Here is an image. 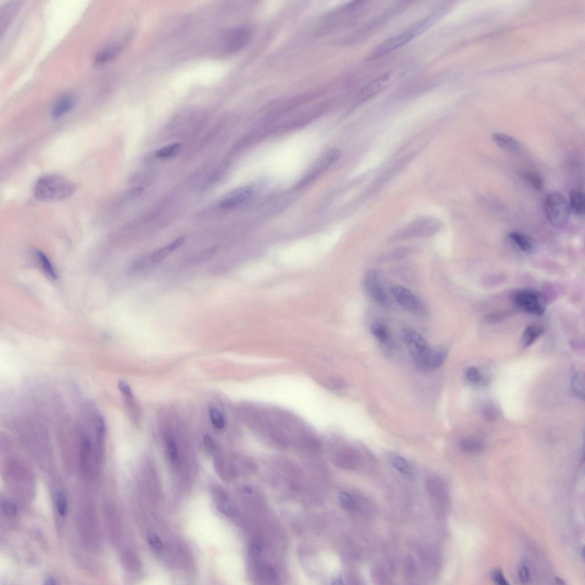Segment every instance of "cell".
Listing matches in <instances>:
<instances>
[{"label":"cell","mask_w":585,"mask_h":585,"mask_svg":"<svg viewBox=\"0 0 585 585\" xmlns=\"http://www.w3.org/2000/svg\"><path fill=\"white\" fill-rule=\"evenodd\" d=\"M426 488L429 495L436 505V508L441 509L446 501V489L444 483L436 477H430L426 482Z\"/></svg>","instance_id":"obj_13"},{"label":"cell","mask_w":585,"mask_h":585,"mask_svg":"<svg viewBox=\"0 0 585 585\" xmlns=\"http://www.w3.org/2000/svg\"><path fill=\"white\" fill-rule=\"evenodd\" d=\"M182 145L179 143H172L157 151L156 155L159 159H167L174 158L180 152Z\"/></svg>","instance_id":"obj_27"},{"label":"cell","mask_w":585,"mask_h":585,"mask_svg":"<svg viewBox=\"0 0 585 585\" xmlns=\"http://www.w3.org/2000/svg\"><path fill=\"white\" fill-rule=\"evenodd\" d=\"M204 440H205V443L206 444V445H207L208 447H213V446H214L213 441L212 440V438L210 436H209L208 435L205 436V438H204Z\"/></svg>","instance_id":"obj_47"},{"label":"cell","mask_w":585,"mask_h":585,"mask_svg":"<svg viewBox=\"0 0 585 585\" xmlns=\"http://www.w3.org/2000/svg\"><path fill=\"white\" fill-rule=\"evenodd\" d=\"M57 507L59 514L64 517L66 515L68 510V502L66 498L63 494L58 495L57 499Z\"/></svg>","instance_id":"obj_36"},{"label":"cell","mask_w":585,"mask_h":585,"mask_svg":"<svg viewBox=\"0 0 585 585\" xmlns=\"http://www.w3.org/2000/svg\"><path fill=\"white\" fill-rule=\"evenodd\" d=\"M481 411L483 418L489 422H493L497 416L496 407L493 403H487L483 405Z\"/></svg>","instance_id":"obj_32"},{"label":"cell","mask_w":585,"mask_h":585,"mask_svg":"<svg viewBox=\"0 0 585 585\" xmlns=\"http://www.w3.org/2000/svg\"><path fill=\"white\" fill-rule=\"evenodd\" d=\"M412 249L409 247H401L395 248L393 250L387 251L382 254L379 258L382 262H390L403 259L412 252Z\"/></svg>","instance_id":"obj_21"},{"label":"cell","mask_w":585,"mask_h":585,"mask_svg":"<svg viewBox=\"0 0 585 585\" xmlns=\"http://www.w3.org/2000/svg\"><path fill=\"white\" fill-rule=\"evenodd\" d=\"M76 186L67 178L57 175L43 176L35 187V195L41 202H57L65 200L74 194Z\"/></svg>","instance_id":"obj_1"},{"label":"cell","mask_w":585,"mask_h":585,"mask_svg":"<svg viewBox=\"0 0 585 585\" xmlns=\"http://www.w3.org/2000/svg\"><path fill=\"white\" fill-rule=\"evenodd\" d=\"M252 36V31L247 27L230 29L224 35L223 45L228 53H233L243 50Z\"/></svg>","instance_id":"obj_8"},{"label":"cell","mask_w":585,"mask_h":585,"mask_svg":"<svg viewBox=\"0 0 585 585\" xmlns=\"http://www.w3.org/2000/svg\"><path fill=\"white\" fill-rule=\"evenodd\" d=\"M166 444H167L168 454L170 460L172 462H175L177 459L178 457V449L177 444H176L175 441L172 438H168L166 441Z\"/></svg>","instance_id":"obj_34"},{"label":"cell","mask_w":585,"mask_h":585,"mask_svg":"<svg viewBox=\"0 0 585 585\" xmlns=\"http://www.w3.org/2000/svg\"><path fill=\"white\" fill-rule=\"evenodd\" d=\"M509 237L524 252L530 253L533 250V244L530 238L525 235L517 231H513L510 233Z\"/></svg>","instance_id":"obj_23"},{"label":"cell","mask_w":585,"mask_h":585,"mask_svg":"<svg viewBox=\"0 0 585 585\" xmlns=\"http://www.w3.org/2000/svg\"><path fill=\"white\" fill-rule=\"evenodd\" d=\"M441 227L442 224L439 219L433 217L420 218L398 231L394 238L395 240H408L433 236L440 231Z\"/></svg>","instance_id":"obj_3"},{"label":"cell","mask_w":585,"mask_h":585,"mask_svg":"<svg viewBox=\"0 0 585 585\" xmlns=\"http://www.w3.org/2000/svg\"><path fill=\"white\" fill-rule=\"evenodd\" d=\"M37 256L42 268L45 273H47L48 276H50L52 279H55L57 278V273L54 269L53 266L47 257L42 253L41 251H38Z\"/></svg>","instance_id":"obj_29"},{"label":"cell","mask_w":585,"mask_h":585,"mask_svg":"<svg viewBox=\"0 0 585 585\" xmlns=\"http://www.w3.org/2000/svg\"><path fill=\"white\" fill-rule=\"evenodd\" d=\"M254 194V189L249 186L234 189L225 196L223 200L221 201L220 207L224 209H230L236 207L252 197Z\"/></svg>","instance_id":"obj_12"},{"label":"cell","mask_w":585,"mask_h":585,"mask_svg":"<svg viewBox=\"0 0 585 585\" xmlns=\"http://www.w3.org/2000/svg\"><path fill=\"white\" fill-rule=\"evenodd\" d=\"M341 150L337 148H333L329 150L318 160V162L315 163V165L310 169V171L298 183L297 186L302 187L309 184L313 179L318 177L321 173L325 171L326 169L329 168V166H331L332 163L337 161L341 158Z\"/></svg>","instance_id":"obj_9"},{"label":"cell","mask_w":585,"mask_h":585,"mask_svg":"<svg viewBox=\"0 0 585 585\" xmlns=\"http://www.w3.org/2000/svg\"><path fill=\"white\" fill-rule=\"evenodd\" d=\"M569 209L577 215H583L585 211V196L583 192L572 191L570 194Z\"/></svg>","instance_id":"obj_19"},{"label":"cell","mask_w":585,"mask_h":585,"mask_svg":"<svg viewBox=\"0 0 585 585\" xmlns=\"http://www.w3.org/2000/svg\"><path fill=\"white\" fill-rule=\"evenodd\" d=\"M448 352L444 348L431 349L426 369H434L440 368L445 361Z\"/></svg>","instance_id":"obj_20"},{"label":"cell","mask_w":585,"mask_h":585,"mask_svg":"<svg viewBox=\"0 0 585 585\" xmlns=\"http://www.w3.org/2000/svg\"><path fill=\"white\" fill-rule=\"evenodd\" d=\"M118 387L121 393L124 396L126 397L127 399L132 400L133 398V394L131 388L130 386L124 381H120L118 384Z\"/></svg>","instance_id":"obj_39"},{"label":"cell","mask_w":585,"mask_h":585,"mask_svg":"<svg viewBox=\"0 0 585 585\" xmlns=\"http://www.w3.org/2000/svg\"><path fill=\"white\" fill-rule=\"evenodd\" d=\"M492 577L493 581L496 584L500 585H508L509 584L502 571L499 568L493 572Z\"/></svg>","instance_id":"obj_41"},{"label":"cell","mask_w":585,"mask_h":585,"mask_svg":"<svg viewBox=\"0 0 585 585\" xmlns=\"http://www.w3.org/2000/svg\"><path fill=\"white\" fill-rule=\"evenodd\" d=\"M344 384L342 381L338 380H334L328 382V387L333 389V390H338L339 388L344 387Z\"/></svg>","instance_id":"obj_44"},{"label":"cell","mask_w":585,"mask_h":585,"mask_svg":"<svg viewBox=\"0 0 585 585\" xmlns=\"http://www.w3.org/2000/svg\"><path fill=\"white\" fill-rule=\"evenodd\" d=\"M336 461L338 465L342 468L354 469L360 463L361 457L357 450L345 449L337 454Z\"/></svg>","instance_id":"obj_14"},{"label":"cell","mask_w":585,"mask_h":585,"mask_svg":"<svg viewBox=\"0 0 585 585\" xmlns=\"http://www.w3.org/2000/svg\"><path fill=\"white\" fill-rule=\"evenodd\" d=\"M428 29L429 27H428L427 23L424 19L418 21L407 30L394 35V36L388 38L387 40L379 45L369 55V59H375V58L383 56L385 54L397 50V49L407 44L415 38L419 36Z\"/></svg>","instance_id":"obj_2"},{"label":"cell","mask_w":585,"mask_h":585,"mask_svg":"<svg viewBox=\"0 0 585 585\" xmlns=\"http://www.w3.org/2000/svg\"><path fill=\"white\" fill-rule=\"evenodd\" d=\"M2 509L5 514L9 517H15L17 514V509L15 505L8 501H5L2 503Z\"/></svg>","instance_id":"obj_40"},{"label":"cell","mask_w":585,"mask_h":585,"mask_svg":"<svg viewBox=\"0 0 585 585\" xmlns=\"http://www.w3.org/2000/svg\"><path fill=\"white\" fill-rule=\"evenodd\" d=\"M519 579L523 583H526L529 580L530 575H529V571L528 568L525 566H522L519 567L518 571Z\"/></svg>","instance_id":"obj_43"},{"label":"cell","mask_w":585,"mask_h":585,"mask_svg":"<svg viewBox=\"0 0 585 585\" xmlns=\"http://www.w3.org/2000/svg\"><path fill=\"white\" fill-rule=\"evenodd\" d=\"M407 563V572H408V574L409 575L413 574L414 566L413 561L411 560V559H408Z\"/></svg>","instance_id":"obj_46"},{"label":"cell","mask_w":585,"mask_h":585,"mask_svg":"<svg viewBox=\"0 0 585 585\" xmlns=\"http://www.w3.org/2000/svg\"><path fill=\"white\" fill-rule=\"evenodd\" d=\"M555 583H556L557 584H561V585L565 584L563 580H562L561 579H560V578H555Z\"/></svg>","instance_id":"obj_49"},{"label":"cell","mask_w":585,"mask_h":585,"mask_svg":"<svg viewBox=\"0 0 585 585\" xmlns=\"http://www.w3.org/2000/svg\"><path fill=\"white\" fill-rule=\"evenodd\" d=\"M120 51V46L115 45V47L114 46L100 52L94 60V65L96 66H101L109 63L116 57Z\"/></svg>","instance_id":"obj_22"},{"label":"cell","mask_w":585,"mask_h":585,"mask_svg":"<svg viewBox=\"0 0 585 585\" xmlns=\"http://www.w3.org/2000/svg\"><path fill=\"white\" fill-rule=\"evenodd\" d=\"M513 301L518 309L534 316L544 315L547 309V300L545 297L534 289L517 291L513 296Z\"/></svg>","instance_id":"obj_6"},{"label":"cell","mask_w":585,"mask_h":585,"mask_svg":"<svg viewBox=\"0 0 585 585\" xmlns=\"http://www.w3.org/2000/svg\"><path fill=\"white\" fill-rule=\"evenodd\" d=\"M520 173L522 177L536 191H540L543 189V179L537 173L529 171H522Z\"/></svg>","instance_id":"obj_28"},{"label":"cell","mask_w":585,"mask_h":585,"mask_svg":"<svg viewBox=\"0 0 585 585\" xmlns=\"http://www.w3.org/2000/svg\"><path fill=\"white\" fill-rule=\"evenodd\" d=\"M545 331L541 325H531L525 329L522 337V343L524 348H527L533 344Z\"/></svg>","instance_id":"obj_18"},{"label":"cell","mask_w":585,"mask_h":585,"mask_svg":"<svg viewBox=\"0 0 585 585\" xmlns=\"http://www.w3.org/2000/svg\"><path fill=\"white\" fill-rule=\"evenodd\" d=\"M492 139L500 148L511 154L517 155L521 151V143L513 137L503 133H495L492 135Z\"/></svg>","instance_id":"obj_15"},{"label":"cell","mask_w":585,"mask_h":585,"mask_svg":"<svg viewBox=\"0 0 585 585\" xmlns=\"http://www.w3.org/2000/svg\"><path fill=\"white\" fill-rule=\"evenodd\" d=\"M75 104L74 98L70 94H64L55 102L52 109V115L53 119H57L70 112Z\"/></svg>","instance_id":"obj_16"},{"label":"cell","mask_w":585,"mask_h":585,"mask_svg":"<svg viewBox=\"0 0 585 585\" xmlns=\"http://www.w3.org/2000/svg\"><path fill=\"white\" fill-rule=\"evenodd\" d=\"M461 448L464 452L475 453L479 452L483 447V443L481 440L475 437H469L463 439L460 443Z\"/></svg>","instance_id":"obj_24"},{"label":"cell","mask_w":585,"mask_h":585,"mask_svg":"<svg viewBox=\"0 0 585 585\" xmlns=\"http://www.w3.org/2000/svg\"><path fill=\"white\" fill-rule=\"evenodd\" d=\"M405 344L411 357L420 367L426 368L431 348L425 339L416 330L407 327L403 330Z\"/></svg>","instance_id":"obj_5"},{"label":"cell","mask_w":585,"mask_h":585,"mask_svg":"<svg viewBox=\"0 0 585 585\" xmlns=\"http://www.w3.org/2000/svg\"><path fill=\"white\" fill-rule=\"evenodd\" d=\"M571 387L575 394L580 398L584 397V379L581 374H575L572 379Z\"/></svg>","instance_id":"obj_30"},{"label":"cell","mask_w":585,"mask_h":585,"mask_svg":"<svg viewBox=\"0 0 585 585\" xmlns=\"http://www.w3.org/2000/svg\"><path fill=\"white\" fill-rule=\"evenodd\" d=\"M142 191H143V189L142 188L139 187V188L133 189L129 193V197L130 198H132V199H135L137 197H139V196L142 195Z\"/></svg>","instance_id":"obj_45"},{"label":"cell","mask_w":585,"mask_h":585,"mask_svg":"<svg viewBox=\"0 0 585 585\" xmlns=\"http://www.w3.org/2000/svg\"><path fill=\"white\" fill-rule=\"evenodd\" d=\"M338 497L340 500L344 508L347 511L354 512L355 511L357 506L355 500L353 499L352 496L345 492H341L339 493Z\"/></svg>","instance_id":"obj_33"},{"label":"cell","mask_w":585,"mask_h":585,"mask_svg":"<svg viewBox=\"0 0 585 585\" xmlns=\"http://www.w3.org/2000/svg\"><path fill=\"white\" fill-rule=\"evenodd\" d=\"M545 209L548 220L552 226L562 228L567 224L569 216V206L565 196L558 192L548 194L545 201Z\"/></svg>","instance_id":"obj_4"},{"label":"cell","mask_w":585,"mask_h":585,"mask_svg":"<svg viewBox=\"0 0 585 585\" xmlns=\"http://www.w3.org/2000/svg\"><path fill=\"white\" fill-rule=\"evenodd\" d=\"M148 541L150 547L155 551L160 552L162 550V542L158 535L153 532H150L148 535Z\"/></svg>","instance_id":"obj_35"},{"label":"cell","mask_w":585,"mask_h":585,"mask_svg":"<svg viewBox=\"0 0 585 585\" xmlns=\"http://www.w3.org/2000/svg\"><path fill=\"white\" fill-rule=\"evenodd\" d=\"M45 584H47V585H55V584H56L57 583H56V582H55V581L54 580L52 579V578H48V579H47L45 580Z\"/></svg>","instance_id":"obj_48"},{"label":"cell","mask_w":585,"mask_h":585,"mask_svg":"<svg viewBox=\"0 0 585 585\" xmlns=\"http://www.w3.org/2000/svg\"><path fill=\"white\" fill-rule=\"evenodd\" d=\"M508 313L505 312H496L490 314L486 316V321L489 323H494L501 321L507 316Z\"/></svg>","instance_id":"obj_42"},{"label":"cell","mask_w":585,"mask_h":585,"mask_svg":"<svg viewBox=\"0 0 585 585\" xmlns=\"http://www.w3.org/2000/svg\"><path fill=\"white\" fill-rule=\"evenodd\" d=\"M466 377L469 381L473 382V383H477L481 380V375L478 369L471 367L467 369L466 372Z\"/></svg>","instance_id":"obj_38"},{"label":"cell","mask_w":585,"mask_h":585,"mask_svg":"<svg viewBox=\"0 0 585 585\" xmlns=\"http://www.w3.org/2000/svg\"><path fill=\"white\" fill-rule=\"evenodd\" d=\"M364 287L366 292L371 298L381 305H387L388 298L383 287L381 285L378 273L375 269L368 271L364 278Z\"/></svg>","instance_id":"obj_10"},{"label":"cell","mask_w":585,"mask_h":585,"mask_svg":"<svg viewBox=\"0 0 585 585\" xmlns=\"http://www.w3.org/2000/svg\"><path fill=\"white\" fill-rule=\"evenodd\" d=\"M185 241V237L182 236L179 237L177 239L172 242L171 244L168 245V246L163 248L162 249H160L155 251L152 255H150V257H151L153 264L161 263V261L165 260L173 251L182 246L184 244Z\"/></svg>","instance_id":"obj_17"},{"label":"cell","mask_w":585,"mask_h":585,"mask_svg":"<svg viewBox=\"0 0 585 585\" xmlns=\"http://www.w3.org/2000/svg\"><path fill=\"white\" fill-rule=\"evenodd\" d=\"M371 331L372 335L382 343L387 342L390 338V331L387 326L381 322L372 323Z\"/></svg>","instance_id":"obj_26"},{"label":"cell","mask_w":585,"mask_h":585,"mask_svg":"<svg viewBox=\"0 0 585 585\" xmlns=\"http://www.w3.org/2000/svg\"><path fill=\"white\" fill-rule=\"evenodd\" d=\"M391 292L397 302L405 309L414 315H426V306L418 297L406 287L394 286L391 287Z\"/></svg>","instance_id":"obj_7"},{"label":"cell","mask_w":585,"mask_h":585,"mask_svg":"<svg viewBox=\"0 0 585 585\" xmlns=\"http://www.w3.org/2000/svg\"><path fill=\"white\" fill-rule=\"evenodd\" d=\"M391 465L394 468L405 475H409L411 472V466L407 461L398 454L391 453L389 456Z\"/></svg>","instance_id":"obj_25"},{"label":"cell","mask_w":585,"mask_h":585,"mask_svg":"<svg viewBox=\"0 0 585 585\" xmlns=\"http://www.w3.org/2000/svg\"><path fill=\"white\" fill-rule=\"evenodd\" d=\"M210 416L212 423L215 428L221 429L224 427V418L218 408L212 407L210 408Z\"/></svg>","instance_id":"obj_31"},{"label":"cell","mask_w":585,"mask_h":585,"mask_svg":"<svg viewBox=\"0 0 585 585\" xmlns=\"http://www.w3.org/2000/svg\"><path fill=\"white\" fill-rule=\"evenodd\" d=\"M263 547L262 540L260 538H255L250 544L249 551L251 555L257 556L261 553Z\"/></svg>","instance_id":"obj_37"},{"label":"cell","mask_w":585,"mask_h":585,"mask_svg":"<svg viewBox=\"0 0 585 585\" xmlns=\"http://www.w3.org/2000/svg\"><path fill=\"white\" fill-rule=\"evenodd\" d=\"M390 74L386 73L372 81L359 92L357 96L358 102H365L381 93L390 86Z\"/></svg>","instance_id":"obj_11"}]
</instances>
